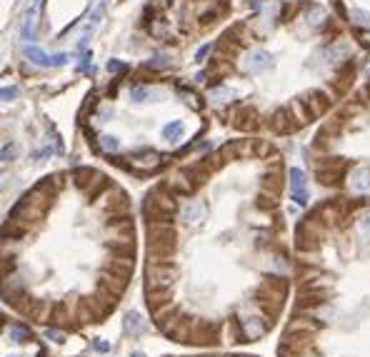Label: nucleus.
Masks as SVG:
<instances>
[{"instance_id":"nucleus-1","label":"nucleus","mask_w":370,"mask_h":357,"mask_svg":"<svg viewBox=\"0 0 370 357\" xmlns=\"http://www.w3.org/2000/svg\"><path fill=\"white\" fill-rule=\"evenodd\" d=\"M145 277H148V292L153 290H170L173 282L178 277L176 265L165 263V260H153L145 270Z\"/></svg>"},{"instance_id":"nucleus-2","label":"nucleus","mask_w":370,"mask_h":357,"mask_svg":"<svg viewBox=\"0 0 370 357\" xmlns=\"http://www.w3.org/2000/svg\"><path fill=\"white\" fill-rule=\"evenodd\" d=\"M288 180H290V197L298 205H305L308 203V180H305V172L300 168H290Z\"/></svg>"},{"instance_id":"nucleus-3","label":"nucleus","mask_w":370,"mask_h":357,"mask_svg":"<svg viewBox=\"0 0 370 357\" xmlns=\"http://www.w3.org/2000/svg\"><path fill=\"white\" fill-rule=\"evenodd\" d=\"M25 57H30L35 65H43V68H58V65H63V63L68 60L65 53H60V55H48V53H43V50H38V48H25Z\"/></svg>"},{"instance_id":"nucleus-4","label":"nucleus","mask_w":370,"mask_h":357,"mask_svg":"<svg viewBox=\"0 0 370 357\" xmlns=\"http://www.w3.org/2000/svg\"><path fill=\"white\" fill-rule=\"evenodd\" d=\"M158 165H160V155L153 150H145L143 155H133L130 157V163H128V168L133 170H140V172H150V170H155Z\"/></svg>"},{"instance_id":"nucleus-5","label":"nucleus","mask_w":370,"mask_h":357,"mask_svg":"<svg viewBox=\"0 0 370 357\" xmlns=\"http://www.w3.org/2000/svg\"><path fill=\"white\" fill-rule=\"evenodd\" d=\"M13 307L18 310L20 315H25V318H43V312H45L43 300H35V298H30V295H23Z\"/></svg>"},{"instance_id":"nucleus-6","label":"nucleus","mask_w":370,"mask_h":357,"mask_svg":"<svg viewBox=\"0 0 370 357\" xmlns=\"http://www.w3.org/2000/svg\"><path fill=\"white\" fill-rule=\"evenodd\" d=\"M270 65H273V55L265 53V50H255V53L245 57V70L248 73H260V70H265Z\"/></svg>"},{"instance_id":"nucleus-7","label":"nucleus","mask_w":370,"mask_h":357,"mask_svg":"<svg viewBox=\"0 0 370 357\" xmlns=\"http://www.w3.org/2000/svg\"><path fill=\"white\" fill-rule=\"evenodd\" d=\"M240 327H243V335L245 338H250V340H255V338H260L263 332H265V320L263 318H258V315H245V318L240 320Z\"/></svg>"},{"instance_id":"nucleus-8","label":"nucleus","mask_w":370,"mask_h":357,"mask_svg":"<svg viewBox=\"0 0 370 357\" xmlns=\"http://www.w3.org/2000/svg\"><path fill=\"white\" fill-rule=\"evenodd\" d=\"M353 53L350 43H345V40H340V43H333L330 48L325 50V63L328 65H338V63H343V60H348V55Z\"/></svg>"},{"instance_id":"nucleus-9","label":"nucleus","mask_w":370,"mask_h":357,"mask_svg":"<svg viewBox=\"0 0 370 357\" xmlns=\"http://www.w3.org/2000/svg\"><path fill=\"white\" fill-rule=\"evenodd\" d=\"M123 332L128 338H138L145 332V320L140 318V312H128L125 320H123Z\"/></svg>"},{"instance_id":"nucleus-10","label":"nucleus","mask_w":370,"mask_h":357,"mask_svg":"<svg viewBox=\"0 0 370 357\" xmlns=\"http://www.w3.org/2000/svg\"><path fill=\"white\" fill-rule=\"evenodd\" d=\"M350 185L358 192H368L370 190V168H358L350 175Z\"/></svg>"},{"instance_id":"nucleus-11","label":"nucleus","mask_w":370,"mask_h":357,"mask_svg":"<svg viewBox=\"0 0 370 357\" xmlns=\"http://www.w3.org/2000/svg\"><path fill=\"white\" fill-rule=\"evenodd\" d=\"M180 215H183V220H185V223H188V225H190V223H200V220H203V215H205V205H203V203H188V205L183 207V212H180Z\"/></svg>"},{"instance_id":"nucleus-12","label":"nucleus","mask_w":370,"mask_h":357,"mask_svg":"<svg viewBox=\"0 0 370 357\" xmlns=\"http://www.w3.org/2000/svg\"><path fill=\"white\" fill-rule=\"evenodd\" d=\"M105 8H108V0H98L95 3V8H93V13H90V18H88V25H85V43H88V35L98 28V23H100V18H103Z\"/></svg>"},{"instance_id":"nucleus-13","label":"nucleus","mask_w":370,"mask_h":357,"mask_svg":"<svg viewBox=\"0 0 370 357\" xmlns=\"http://www.w3.org/2000/svg\"><path fill=\"white\" fill-rule=\"evenodd\" d=\"M158 93L155 90H150V88H145V85H135L133 90H130V100L133 103H150V100H155Z\"/></svg>"},{"instance_id":"nucleus-14","label":"nucleus","mask_w":370,"mask_h":357,"mask_svg":"<svg viewBox=\"0 0 370 357\" xmlns=\"http://www.w3.org/2000/svg\"><path fill=\"white\" fill-rule=\"evenodd\" d=\"M183 130H185V125H183L180 120H173V123H168V125L163 128V137H165V140H178V137L183 135Z\"/></svg>"},{"instance_id":"nucleus-15","label":"nucleus","mask_w":370,"mask_h":357,"mask_svg":"<svg viewBox=\"0 0 370 357\" xmlns=\"http://www.w3.org/2000/svg\"><path fill=\"white\" fill-rule=\"evenodd\" d=\"M10 340H13V342H30V340H33V332H30L25 325H15V327H10Z\"/></svg>"},{"instance_id":"nucleus-16","label":"nucleus","mask_w":370,"mask_h":357,"mask_svg":"<svg viewBox=\"0 0 370 357\" xmlns=\"http://www.w3.org/2000/svg\"><path fill=\"white\" fill-rule=\"evenodd\" d=\"M100 150L118 152V150H120V140H118V137H113V135H103V137H100Z\"/></svg>"},{"instance_id":"nucleus-17","label":"nucleus","mask_w":370,"mask_h":357,"mask_svg":"<svg viewBox=\"0 0 370 357\" xmlns=\"http://www.w3.org/2000/svg\"><path fill=\"white\" fill-rule=\"evenodd\" d=\"M350 18H353V23H355V25H360V28H370V13H365V10L353 8Z\"/></svg>"},{"instance_id":"nucleus-18","label":"nucleus","mask_w":370,"mask_h":357,"mask_svg":"<svg viewBox=\"0 0 370 357\" xmlns=\"http://www.w3.org/2000/svg\"><path fill=\"white\" fill-rule=\"evenodd\" d=\"M358 232H360L363 240H370V210H365V212L360 215V220H358Z\"/></svg>"},{"instance_id":"nucleus-19","label":"nucleus","mask_w":370,"mask_h":357,"mask_svg":"<svg viewBox=\"0 0 370 357\" xmlns=\"http://www.w3.org/2000/svg\"><path fill=\"white\" fill-rule=\"evenodd\" d=\"M323 20H325V10H323V8H313V10H308V23L320 25Z\"/></svg>"},{"instance_id":"nucleus-20","label":"nucleus","mask_w":370,"mask_h":357,"mask_svg":"<svg viewBox=\"0 0 370 357\" xmlns=\"http://www.w3.org/2000/svg\"><path fill=\"white\" fill-rule=\"evenodd\" d=\"M168 65H170V57L168 55H155L148 63V68H168Z\"/></svg>"},{"instance_id":"nucleus-21","label":"nucleus","mask_w":370,"mask_h":357,"mask_svg":"<svg viewBox=\"0 0 370 357\" xmlns=\"http://www.w3.org/2000/svg\"><path fill=\"white\" fill-rule=\"evenodd\" d=\"M45 338L53 340V342H58V345H63V342H65V335H63V332H58V330H45Z\"/></svg>"},{"instance_id":"nucleus-22","label":"nucleus","mask_w":370,"mask_h":357,"mask_svg":"<svg viewBox=\"0 0 370 357\" xmlns=\"http://www.w3.org/2000/svg\"><path fill=\"white\" fill-rule=\"evenodd\" d=\"M93 350H95V352H110V345H108V342H105V340H93Z\"/></svg>"},{"instance_id":"nucleus-23","label":"nucleus","mask_w":370,"mask_h":357,"mask_svg":"<svg viewBox=\"0 0 370 357\" xmlns=\"http://www.w3.org/2000/svg\"><path fill=\"white\" fill-rule=\"evenodd\" d=\"M213 97L218 100V103H225V100H230V97H233V93H230V90H215Z\"/></svg>"},{"instance_id":"nucleus-24","label":"nucleus","mask_w":370,"mask_h":357,"mask_svg":"<svg viewBox=\"0 0 370 357\" xmlns=\"http://www.w3.org/2000/svg\"><path fill=\"white\" fill-rule=\"evenodd\" d=\"M18 90L15 88H0V100H10V97H15Z\"/></svg>"},{"instance_id":"nucleus-25","label":"nucleus","mask_w":370,"mask_h":357,"mask_svg":"<svg viewBox=\"0 0 370 357\" xmlns=\"http://www.w3.org/2000/svg\"><path fill=\"white\" fill-rule=\"evenodd\" d=\"M108 70H110V73H123V70H125V63L110 60V63H108Z\"/></svg>"},{"instance_id":"nucleus-26","label":"nucleus","mask_w":370,"mask_h":357,"mask_svg":"<svg viewBox=\"0 0 370 357\" xmlns=\"http://www.w3.org/2000/svg\"><path fill=\"white\" fill-rule=\"evenodd\" d=\"M208 53H210V45H203V48L198 50V55H195V60H203V57L208 55Z\"/></svg>"},{"instance_id":"nucleus-27","label":"nucleus","mask_w":370,"mask_h":357,"mask_svg":"<svg viewBox=\"0 0 370 357\" xmlns=\"http://www.w3.org/2000/svg\"><path fill=\"white\" fill-rule=\"evenodd\" d=\"M10 155H13V145H8L5 150L0 152V160H5V163H8V160H10Z\"/></svg>"},{"instance_id":"nucleus-28","label":"nucleus","mask_w":370,"mask_h":357,"mask_svg":"<svg viewBox=\"0 0 370 357\" xmlns=\"http://www.w3.org/2000/svg\"><path fill=\"white\" fill-rule=\"evenodd\" d=\"M130 357H145V355H143V352H133V355H130Z\"/></svg>"},{"instance_id":"nucleus-29","label":"nucleus","mask_w":370,"mask_h":357,"mask_svg":"<svg viewBox=\"0 0 370 357\" xmlns=\"http://www.w3.org/2000/svg\"><path fill=\"white\" fill-rule=\"evenodd\" d=\"M10 357H18V355H10Z\"/></svg>"}]
</instances>
